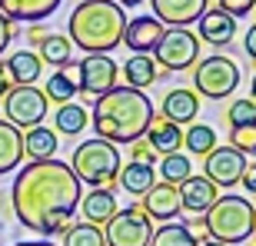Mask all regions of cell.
Returning <instances> with one entry per match:
<instances>
[{
  "mask_svg": "<svg viewBox=\"0 0 256 246\" xmlns=\"http://www.w3.org/2000/svg\"><path fill=\"white\" fill-rule=\"evenodd\" d=\"M80 196H84L80 180L64 160L27 163V166H20L14 186H10V203H14L17 220L40 236L66 233Z\"/></svg>",
  "mask_w": 256,
  "mask_h": 246,
  "instance_id": "obj_1",
  "label": "cell"
},
{
  "mask_svg": "<svg viewBox=\"0 0 256 246\" xmlns=\"http://www.w3.org/2000/svg\"><path fill=\"white\" fill-rule=\"evenodd\" d=\"M94 110H90V123L100 140L106 143H133L140 140L153 114V100L143 90H133V86H114L94 100Z\"/></svg>",
  "mask_w": 256,
  "mask_h": 246,
  "instance_id": "obj_2",
  "label": "cell"
},
{
  "mask_svg": "<svg viewBox=\"0 0 256 246\" xmlns=\"http://www.w3.org/2000/svg\"><path fill=\"white\" fill-rule=\"evenodd\" d=\"M126 14L114 0H84L66 20V37L84 54H110L124 44Z\"/></svg>",
  "mask_w": 256,
  "mask_h": 246,
  "instance_id": "obj_3",
  "label": "cell"
},
{
  "mask_svg": "<svg viewBox=\"0 0 256 246\" xmlns=\"http://www.w3.org/2000/svg\"><path fill=\"white\" fill-rule=\"evenodd\" d=\"M203 226L210 240L226 246H236L256 233V210L246 196H216V203L203 213Z\"/></svg>",
  "mask_w": 256,
  "mask_h": 246,
  "instance_id": "obj_4",
  "label": "cell"
},
{
  "mask_svg": "<svg viewBox=\"0 0 256 246\" xmlns=\"http://www.w3.org/2000/svg\"><path fill=\"white\" fill-rule=\"evenodd\" d=\"M120 166H124L120 163V150H116L114 143L100 140V136L84 140L74 150V156H70V170L80 180V186H94V190L96 186H114Z\"/></svg>",
  "mask_w": 256,
  "mask_h": 246,
  "instance_id": "obj_5",
  "label": "cell"
},
{
  "mask_svg": "<svg viewBox=\"0 0 256 246\" xmlns=\"http://www.w3.org/2000/svg\"><path fill=\"white\" fill-rule=\"evenodd\" d=\"M240 86V64L226 54H210L193 64V94L206 100H226Z\"/></svg>",
  "mask_w": 256,
  "mask_h": 246,
  "instance_id": "obj_6",
  "label": "cell"
},
{
  "mask_svg": "<svg viewBox=\"0 0 256 246\" xmlns=\"http://www.w3.org/2000/svg\"><path fill=\"white\" fill-rule=\"evenodd\" d=\"M153 60L163 66V70H190L193 64L200 60V40L193 30L186 27H163L156 47H153Z\"/></svg>",
  "mask_w": 256,
  "mask_h": 246,
  "instance_id": "obj_7",
  "label": "cell"
},
{
  "mask_svg": "<svg viewBox=\"0 0 256 246\" xmlns=\"http://www.w3.org/2000/svg\"><path fill=\"white\" fill-rule=\"evenodd\" d=\"M47 94L34 84H24V86H10L4 94V114H7V123L17 126V130H30L44 123L47 116Z\"/></svg>",
  "mask_w": 256,
  "mask_h": 246,
  "instance_id": "obj_8",
  "label": "cell"
},
{
  "mask_svg": "<svg viewBox=\"0 0 256 246\" xmlns=\"http://www.w3.org/2000/svg\"><path fill=\"white\" fill-rule=\"evenodd\" d=\"M153 236V223L146 220L140 206L116 210L114 216L104 223V240L106 246H146Z\"/></svg>",
  "mask_w": 256,
  "mask_h": 246,
  "instance_id": "obj_9",
  "label": "cell"
},
{
  "mask_svg": "<svg viewBox=\"0 0 256 246\" xmlns=\"http://www.w3.org/2000/svg\"><path fill=\"white\" fill-rule=\"evenodd\" d=\"M76 90H84L90 96H100L106 90L116 86V76H120V66L114 64L110 54H86L80 64H76Z\"/></svg>",
  "mask_w": 256,
  "mask_h": 246,
  "instance_id": "obj_10",
  "label": "cell"
},
{
  "mask_svg": "<svg viewBox=\"0 0 256 246\" xmlns=\"http://www.w3.org/2000/svg\"><path fill=\"white\" fill-rule=\"evenodd\" d=\"M243 166H246V156L233 146H213L203 160V176H206L213 186H236L240 176H243Z\"/></svg>",
  "mask_w": 256,
  "mask_h": 246,
  "instance_id": "obj_11",
  "label": "cell"
},
{
  "mask_svg": "<svg viewBox=\"0 0 256 246\" xmlns=\"http://www.w3.org/2000/svg\"><path fill=\"white\" fill-rule=\"evenodd\" d=\"M140 210L146 213V220H160V223H170L173 216H180V186L176 183H153L146 193H143Z\"/></svg>",
  "mask_w": 256,
  "mask_h": 246,
  "instance_id": "obj_12",
  "label": "cell"
},
{
  "mask_svg": "<svg viewBox=\"0 0 256 246\" xmlns=\"http://www.w3.org/2000/svg\"><path fill=\"white\" fill-rule=\"evenodd\" d=\"M163 27H190L210 10V0H150Z\"/></svg>",
  "mask_w": 256,
  "mask_h": 246,
  "instance_id": "obj_13",
  "label": "cell"
},
{
  "mask_svg": "<svg viewBox=\"0 0 256 246\" xmlns=\"http://www.w3.org/2000/svg\"><path fill=\"white\" fill-rule=\"evenodd\" d=\"M236 37V20L223 14V10H206L196 20V40L210 44V47H226Z\"/></svg>",
  "mask_w": 256,
  "mask_h": 246,
  "instance_id": "obj_14",
  "label": "cell"
},
{
  "mask_svg": "<svg viewBox=\"0 0 256 246\" xmlns=\"http://www.w3.org/2000/svg\"><path fill=\"white\" fill-rule=\"evenodd\" d=\"M216 196H220V186H213L206 176H186L180 183V210H186V213L203 216L216 203Z\"/></svg>",
  "mask_w": 256,
  "mask_h": 246,
  "instance_id": "obj_15",
  "label": "cell"
},
{
  "mask_svg": "<svg viewBox=\"0 0 256 246\" xmlns=\"http://www.w3.org/2000/svg\"><path fill=\"white\" fill-rule=\"evenodd\" d=\"M163 34V24L153 14H140V17H133L130 24L124 27V44L133 50V54H150L156 47V40Z\"/></svg>",
  "mask_w": 256,
  "mask_h": 246,
  "instance_id": "obj_16",
  "label": "cell"
},
{
  "mask_svg": "<svg viewBox=\"0 0 256 246\" xmlns=\"http://www.w3.org/2000/svg\"><path fill=\"white\" fill-rule=\"evenodd\" d=\"M196 114H200V96L193 94V90H186V86L170 90L160 104V116H166V120L176 123V126H190V123L196 120Z\"/></svg>",
  "mask_w": 256,
  "mask_h": 246,
  "instance_id": "obj_17",
  "label": "cell"
},
{
  "mask_svg": "<svg viewBox=\"0 0 256 246\" xmlns=\"http://www.w3.org/2000/svg\"><path fill=\"white\" fill-rule=\"evenodd\" d=\"M64 0H0V14L14 24H40L47 20Z\"/></svg>",
  "mask_w": 256,
  "mask_h": 246,
  "instance_id": "obj_18",
  "label": "cell"
},
{
  "mask_svg": "<svg viewBox=\"0 0 256 246\" xmlns=\"http://www.w3.org/2000/svg\"><path fill=\"white\" fill-rule=\"evenodd\" d=\"M76 210L84 213V223H94V226H104L106 220L116 213V193L110 186H96L90 190L86 196H80Z\"/></svg>",
  "mask_w": 256,
  "mask_h": 246,
  "instance_id": "obj_19",
  "label": "cell"
},
{
  "mask_svg": "<svg viewBox=\"0 0 256 246\" xmlns=\"http://www.w3.org/2000/svg\"><path fill=\"white\" fill-rule=\"evenodd\" d=\"M143 140L150 143L153 153L166 156V153H176L183 146V126L170 123L166 116H153L150 126H146V133H143Z\"/></svg>",
  "mask_w": 256,
  "mask_h": 246,
  "instance_id": "obj_20",
  "label": "cell"
},
{
  "mask_svg": "<svg viewBox=\"0 0 256 246\" xmlns=\"http://www.w3.org/2000/svg\"><path fill=\"white\" fill-rule=\"evenodd\" d=\"M54 153H57V133L37 123V126H30L24 130V156L30 163H40V160H54Z\"/></svg>",
  "mask_w": 256,
  "mask_h": 246,
  "instance_id": "obj_21",
  "label": "cell"
},
{
  "mask_svg": "<svg viewBox=\"0 0 256 246\" xmlns=\"http://www.w3.org/2000/svg\"><path fill=\"white\" fill-rule=\"evenodd\" d=\"M4 70H7V76H10L14 86H24V84H37L44 64H40V57L34 54V50H20V54H10L7 57Z\"/></svg>",
  "mask_w": 256,
  "mask_h": 246,
  "instance_id": "obj_22",
  "label": "cell"
},
{
  "mask_svg": "<svg viewBox=\"0 0 256 246\" xmlns=\"http://www.w3.org/2000/svg\"><path fill=\"white\" fill-rule=\"evenodd\" d=\"M124 86H133V90H146L150 84H156L160 80V70H156V60L150 57V54H133L130 60L124 64Z\"/></svg>",
  "mask_w": 256,
  "mask_h": 246,
  "instance_id": "obj_23",
  "label": "cell"
},
{
  "mask_svg": "<svg viewBox=\"0 0 256 246\" xmlns=\"http://www.w3.org/2000/svg\"><path fill=\"white\" fill-rule=\"evenodd\" d=\"M20 160H24V133L10 126L7 120H0V176L14 173Z\"/></svg>",
  "mask_w": 256,
  "mask_h": 246,
  "instance_id": "obj_24",
  "label": "cell"
},
{
  "mask_svg": "<svg viewBox=\"0 0 256 246\" xmlns=\"http://www.w3.org/2000/svg\"><path fill=\"white\" fill-rule=\"evenodd\" d=\"M37 57H40V64L66 70V66L74 64V44H70V37H64V34H47V37L37 44Z\"/></svg>",
  "mask_w": 256,
  "mask_h": 246,
  "instance_id": "obj_25",
  "label": "cell"
},
{
  "mask_svg": "<svg viewBox=\"0 0 256 246\" xmlns=\"http://www.w3.org/2000/svg\"><path fill=\"white\" fill-rule=\"evenodd\" d=\"M156 183V176H153V166H146V163H126V166H120V173H116V186H124L126 193H133V196H143L146 190Z\"/></svg>",
  "mask_w": 256,
  "mask_h": 246,
  "instance_id": "obj_26",
  "label": "cell"
},
{
  "mask_svg": "<svg viewBox=\"0 0 256 246\" xmlns=\"http://www.w3.org/2000/svg\"><path fill=\"white\" fill-rule=\"evenodd\" d=\"M86 123H90V116H86V106H80L76 100H70V104H60V106H57V114H54V133L76 136V133L86 130Z\"/></svg>",
  "mask_w": 256,
  "mask_h": 246,
  "instance_id": "obj_27",
  "label": "cell"
},
{
  "mask_svg": "<svg viewBox=\"0 0 256 246\" xmlns=\"http://www.w3.org/2000/svg\"><path fill=\"white\" fill-rule=\"evenodd\" d=\"M47 100H54V104H70V100H76V76L74 70L66 66V70H57L54 76H47Z\"/></svg>",
  "mask_w": 256,
  "mask_h": 246,
  "instance_id": "obj_28",
  "label": "cell"
},
{
  "mask_svg": "<svg viewBox=\"0 0 256 246\" xmlns=\"http://www.w3.org/2000/svg\"><path fill=\"white\" fill-rule=\"evenodd\" d=\"M183 146L193 153V156H206L213 146H216V130L206 126V123H190L183 130Z\"/></svg>",
  "mask_w": 256,
  "mask_h": 246,
  "instance_id": "obj_29",
  "label": "cell"
},
{
  "mask_svg": "<svg viewBox=\"0 0 256 246\" xmlns=\"http://www.w3.org/2000/svg\"><path fill=\"white\" fill-rule=\"evenodd\" d=\"M146 246H196V236H193V230L183 226V223H163L150 236Z\"/></svg>",
  "mask_w": 256,
  "mask_h": 246,
  "instance_id": "obj_30",
  "label": "cell"
},
{
  "mask_svg": "<svg viewBox=\"0 0 256 246\" xmlns=\"http://www.w3.org/2000/svg\"><path fill=\"white\" fill-rule=\"evenodd\" d=\"M160 176H163V183H176L180 186L186 176H193V163L186 160V153H166L160 160Z\"/></svg>",
  "mask_w": 256,
  "mask_h": 246,
  "instance_id": "obj_31",
  "label": "cell"
},
{
  "mask_svg": "<svg viewBox=\"0 0 256 246\" xmlns=\"http://www.w3.org/2000/svg\"><path fill=\"white\" fill-rule=\"evenodd\" d=\"M64 246H106L104 226H94V223H70V230L64 233Z\"/></svg>",
  "mask_w": 256,
  "mask_h": 246,
  "instance_id": "obj_32",
  "label": "cell"
},
{
  "mask_svg": "<svg viewBox=\"0 0 256 246\" xmlns=\"http://www.w3.org/2000/svg\"><path fill=\"white\" fill-rule=\"evenodd\" d=\"M226 123L230 130H240V126H256V100H233V106L226 110Z\"/></svg>",
  "mask_w": 256,
  "mask_h": 246,
  "instance_id": "obj_33",
  "label": "cell"
},
{
  "mask_svg": "<svg viewBox=\"0 0 256 246\" xmlns=\"http://www.w3.org/2000/svg\"><path fill=\"white\" fill-rule=\"evenodd\" d=\"M230 146L240 150L243 156L253 153V146H256V126H240V130H233V133H230Z\"/></svg>",
  "mask_w": 256,
  "mask_h": 246,
  "instance_id": "obj_34",
  "label": "cell"
},
{
  "mask_svg": "<svg viewBox=\"0 0 256 246\" xmlns=\"http://www.w3.org/2000/svg\"><path fill=\"white\" fill-rule=\"evenodd\" d=\"M216 10H223V14H230V17H246V14H253L256 10V0H216Z\"/></svg>",
  "mask_w": 256,
  "mask_h": 246,
  "instance_id": "obj_35",
  "label": "cell"
},
{
  "mask_svg": "<svg viewBox=\"0 0 256 246\" xmlns=\"http://www.w3.org/2000/svg\"><path fill=\"white\" fill-rule=\"evenodd\" d=\"M153 156H156V153L150 150V143L143 140V136L130 143V160L133 163H146V166H153Z\"/></svg>",
  "mask_w": 256,
  "mask_h": 246,
  "instance_id": "obj_36",
  "label": "cell"
},
{
  "mask_svg": "<svg viewBox=\"0 0 256 246\" xmlns=\"http://www.w3.org/2000/svg\"><path fill=\"white\" fill-rule=\"evenodd\" d=\"M14 34H17V24H14V20H7L4 14H0V54H4V50L10 47Z\"/></svg>",
  "mask_w": 256,
  "mask_h": 246,
  "instance_id": "obj_37",
  "label": "cell"
},
{
  "mask_svg": "<svg viewBox=\"0 0 256 246\" xmlns=\"http://www.w3.org/2000/svg\"><path fill=\"white\" fill-rule=\"evenodd\" d=\"M240 186L256 196V160H246V166H243V176H240Z\"/></svg>",
  "mask_w": 256,
  "mask_h": 246,
  "instance_id": "obj_38",
  "label": "cell"
},
{
  "mask_svg": "<svg viewBox=\"0 0 256 246\" xmlns=\"http://www.w3.org/2000/svg\"><path fill=\"white\" fill-rule=\"evenodd\" d=\"M243 47H246V57L256 64V24L246 30V37H243Z\"/></svg>",
  "mask_w": 256,
  "mask_h": 246,
  "instance_id": "obj_39",
  "label": "cell"
},
{
  "mask_svg": "<svg viewBox=\"0 0 256 246\" xmlns=\"http://www.w3.org/2000/svg\"><path fill=\"white\" fill-rule=\"evenodd\" d=\"M10 86H14V84H10V76H7V70H4V64H0V100H4V94H7Z\"/></svg>",
  "mask_w": 256,
  "mask_h": 246,
  "instance_id": "obj_40",
  "label": "cell"
},
{
  "mask_svg": "<svg viewBox=\"0 0 256 246\" xmlns=\"http://www.w3.org/2000/svg\"><path fill=\"white\" fill-rule=\"evenodd\" d=\"M14 246H57L54 240H27V243H14Z\"/></svg>",
  "mask_w": 256,
  "mask_h": 246,
  "instance_id": "obj_41",
  "label": "cell"
},
{
  "mask_svg": "<svg viewBox=\"0 0 256 246\" xmlns=\"http://www.w3.org/2000/svg\"><path fill=\"white\" fill-rule=\"evenodd\" d=\"M44 37H47V30H44V27H30V40H34V44H40Z\"/></svg>",
  "mask_w": 256,
  "mask_h": 246,
  "instance_id": "obj_42",
  "label": "cell"
},
{
  "mask_svg": "<svg viewBox=\"0 0 256 246\" xmlns=\"http://www.w3.org/2000/svg\"><path fill=\"white\" fill-rule=\"evenodd\" d=\"M114 4H120V7H136V4H143V0H114Z\"/></svg>",
  "mask_w": 256,
  "mask_h": 246,
  "instance_id": "obj_43",
  "label": "cell"
},
{
  "mask_svg": "<svg viewBox=\"0 0 256 246\" xmlns=\"http://www.w3.org/2000/svg\"><path fill=\"white\" fill-rule=\"evenodd\" d=\"M196 246H226V243H216V240H196Z\"/></svg>",
  "mask_w": 256,
  "mask_h": 246,
  "instance_id": "obj_44",
  "label": "cell"
},
{
  "mask_svg": "<svg viewBox=\"0 0 256 246\" xmlns=\"http://www.w3.org/2000/svg\"><path fill=\"white\" fill-rule=\"evenodd\" d=\"M250 90H253V96H250V100H256V74H253V84H250Z\"/></svg>",
  "mask_w": 256,
  "mask_h": 246,
  "instance_id": "obj_45",
  "label": "cell"
},
{
  "mask_svg": "<svg viewBox=\"0 0 256 246\" xmlns=\"http://www.w3.org/2000/svg\"><path fill=\"white\" fill-rule=\"evenodd\" d=\"M253 156H256V146H253Z\"/></svg>",
  "mask_w": 256,
  "mask_h": 246,
  "instance_id": "obj_46",
  "label": "cell"
},
{
  "mask_svg": "<svg viewBox=\"0 0 256 246\" xmlns=\"http://www.w3.org/2000/svg\"><path fill=\"white\" fill-rule=\"evenodd\" d=\"M253 246H256V240H253Z\"/></svg>",
  "mask_w": 256,
  "mask_h": 246,
  "instance_id": "obj_47",
  "label": "cell"
},
{
  "mask_svg": "<svg viewBox=\"0 0 256 246\" xmlns=\"http://www.w3.org/2000/svg\"><path fill=\"white\" fill-rule=\"evenodd\" d=\"M253 210H256V206H253Z\"/></svg>",
  "mask_w": 256,
  "mask_h": 246,
  "instance_id": "obj_48",
  "label": "cell"
}]
</instances>
